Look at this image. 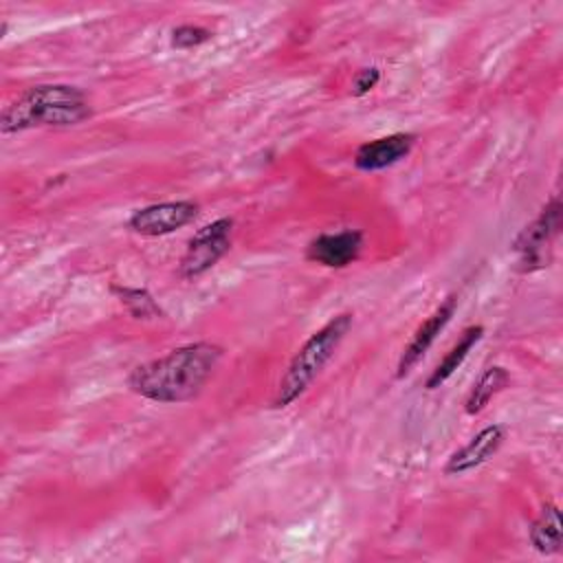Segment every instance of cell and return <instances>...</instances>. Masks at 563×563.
<instances>
[{
    "instance_id": "10",
    "label": "cell",
    "mask_w": 563,
    "mask_h": 563,
    "mask_svg": "<svg viewBox=\"0 0 563 563\" xmlns=\"http://www.w3.org/2000/svg\"><path fill=\"white\" fill-rule=\"evenodd\" d=\"M504 438H506V431L501 424H488L484 427L477 435H473L462 449H457L446 466H444V473L446 475H462V473H468L477 466H482L484 462H488L497 451L499 446L504 444Z\"/></svg>"
},
{
    "instance_id": "5",
    "label": "cell",
    "mask_w": 563,
    "mask_h": 563,
    "mask_svg": "<svg viewBox=\"0 0 563 563\" xmlns=\"http://www.w3.org/2000/svg\"><path fill=\"white\" fill-rule=\"evenodd\" d=\"M233 218H218L194 233L187 242L185 255L180 257V275L185 279H196L211 271L218 260L231 249Z\"/></svg>"
},
{
    "instance_id": "15",
    "label": "cell",
    "mask_w": 563,
    "mask_h": 563,
    "mask_svg": "<svg viewBox=\"0 0 563 563\" xmlns=\"http://www.w3.org/2000/svg\"><path fill=\"white\" fill-rule=\"evenodd\" d=\"M211 40V31L198 24H180L172 31V46L174 48H196Z\"/></svg>"
},
{
    "instance_id": "11",
    "label": "cell",
    "mask_w": 563,
    "mask_h": 563,
    "mask_svg": "<svg viewBox=\"0 0 563 563\" xmlns=\"http://www.w3.org/2000/svg\"><path fill=\"white\" fill-rule=\"evenodd\" d=\"M482 334H484V328H482V325H468V328L460 334V339L455 341V345L444 354V358H442V361L435 365V369L429 374L424 387H427V389H438V387H442V385L455 374V369L464 363V358H466L468 352L475 347V343L482 339Z\"/></svg>"
},
{
    "instance_id": "13",
    "label": "cell",
    "mask_w": 563,
    "mask_h": 563,
    "mask_svg": "<svg viewBox=\"0 0 563 563\" xmlns=\"http://www.w3.org/2000/svg\"><path fill=\"white\" fill-rule=\"evenodd\" d=\"M510 383V374L506 367L501 365H490L482 372V376L475 380V385L471 387L466 402H464V411L468 416H477L479 411L486 409V405L501 391L506 389Z\"/></svg>"
},
{
    "instance_id": "3",
    "label": "cell",
    "mask_w": 563,
    "mask_h": 563,
    "mask_svg": "<svg viewBox=\"0 0 563 563\" xmlns=\"http://www.w3.org/2000/svg\"><path fill=\"white\" fill-rule=\"evenodd\" d=\"M350 328H352V314L341 312L332 317L328 323H323L314 334L308 336V341L297 350L284 376L279 378L277 391L273 396L275 409H284L292 405L299 396H303V391L314 383L321 369L330 363V358L339 350Z\"/></svg>"
},
{
    "instance_id": "16",
    "label": "cell",
    "mask_w": 563,
    "mask_h": 563,
    "mask_svg": "<svg viewBox=\"0 0 563 563\" xmlns=\"http://www.w3.org/2000/svg\"><path fill=\"white\" fill-rule=\"evenodd\" d=\"M378 81H380V68H378V66L361 68V70L354 75L352 95H354V97H363V95H367L372 88H376Z\"/></svg>"
},
{
    "instance_id": "8",
    "label": "cell",
    "mask_w": 563,
    "mask_h": 563,
    "mask_svg": "<svg viewBox=\"0 0 563 563\" xmlns=\"http://www.w3.org/2000/svg\"><path fill=\"white\" fill-rule=\"evenodd\" d=\"M457 306V295H449L413 332L411 341L405 345L398 367H396V378H405L411 367L427 354V350L433 345V341L438 339V334L444 330V325L451 321L453 312Z\"/></svg>"
},
{
    "instance_id": "2",
    "label": "cell",
    "mask_w": 563,
    "mask_h": 563,
    "mask_svg": "<svg viewBox=\"0 0 563 563\" xmlns=\"http://www.w3.org/2000/svg\"><path fill=\"white\" fill-rule=\"evenodd\" d=\"M90 114L88 99L77 86L40 84L2 110L0 130L13 134L29 128H68L90 119Z\"/></svg>"
},
{
    "instance_id": "7",
    "label": "cell",
    "mask_w": 563,
    "mask_h": 563,
    "mask_svg": "<svg viewBox=\"0 0 563 563\" xmlns=\"http://www.w3.org/2000/svg\"><path fill=\"white\" fill-rule=\"evenodd\" d=\"M363 249V233L358 229H343L336 233H319L306 246V257L328 268L350 266Z\"/></svg>"
},
{
    "instance_id": "12",
    "label": "cell",
    "mask_w": 563,
    "mask_h": 563,
    "mask_svg": "<svg viewBox=\"0 0 563 563\" xmlns=\"http://www.w3.org/2000/svg\"><path fill=\"white\" fill-rule=\"evenodd\" d=\"M530 545L539 554H556L563 545V528L556 504H545L530 526Z\"/></svg>"
},
{
    "instance_id": "6",
    "label": "cell",
    "mask_w": 563,
    "mask_h": 563,
    "mask_svg": "<svg viewBox=\"0 0 563 563\" xmlns=\"http://www.w3.org/2000/svg\"><path fill=\"white\" fill-rule=\"evenodd\" d=\"M198 213L200 207L194 200L156 202L132 211V216L128 218V229L145 238H158L187 227L196 220Z\"/></svg>"
},
{
    "instance_id": "4",
    "label": "cell",
    "mask_w": 563,
    "mask_h": 563,
    "mask_svg": "<svg viewBox=\"0 0 563 563\" xmlns=\"http://www.w3.org/2000/svg\"><path fill=\"white\" fill-rule=\"evenodd\" d=\"M561 229V202L556 196L541 209V213L517 235L512 251L517 253L519 268L532 273L545 268L552 260V244Z\"/></svg>"
},
{
    "instance_id": "1",
    "label": "cell",
    "mask_w": 563,
    "mask_h": 563,
    "mask_svg": "<svg viewBox=\"0 0 563 563\" xmlns=\"http://www.w3.org/2000/svg\"><path fill=\"white\" fill-rule=\"evenodd\" d=\"M220 358L222 347L216 343H187L134 367L128 376V387L154 402H187L202 391Z\"/></svg>"
},
{
    "instance_id": "9",
    "label": "cell",
    "mask_w": 563,
    "mask_h": 563,
    "mask_svg": "<svg viewBox=\"0 0 563 563\" xmlns=\"http://www.w3.org/2000/svg\"><path fill=\"white\" fill-rule=\"evenodd\" d=\"M416 143L411 132H394L363 143L354 154V167L361 172H380L402 161Z\"/></svg>"
},
{
    "instance_id": "14",
    "label": "cell",
    "mask_w": 563,
    "mask_h": 563,
    "mask_svg": "<svg viewBox=\"0 0 563 563\" xmlns=\"http://www.w3.org/2000/svg\"><path fill=\"white\" fill-rule=\"evenodd\" d=\"M110 290L117 295V299L128 308V312L134 319H161V317H165L163 308L156 303V299L150 295L147 288H132V286L112 284Z\"/></svg>"
}]
</instances>
